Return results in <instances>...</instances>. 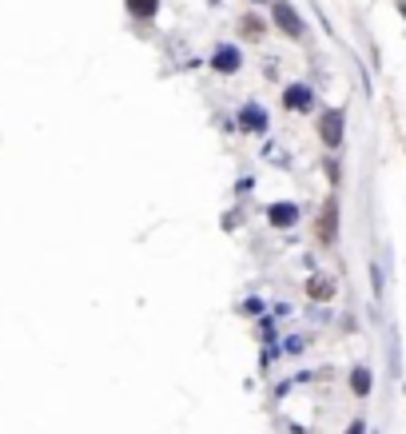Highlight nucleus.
<instances>
[{
    "label": "nucleus",
    "mask_w": 406,
    "mask_h": 434,
    "mask_svg": "<svg viewBox=\"0 0 406 434\" xmlns=\"http://www.w3.org/2000/svg\"><path fill=\"white\" fill-rule=\"evenodd\" d=\"M283 104L291 112H311L315 108V92L307 88V84H291V88L283 92Z\"/></svg>",
    "instance_id": "423d86ee"
},
{
    "label": "nucleus",
    "mask_w": 406,
    "mask_h": 434,
    "mask_svg": "<svg viewBox=\"0 0 406 434\" xmlns=\"http://www.w3.org/2000/svg\"><path fill=\"white\" fill-rule=\"evenodd\" d=\"M239 64H243V52L235 48V44H219V48L212 52V68H215V72H224V76L239 72Z\"/></svg>",
    "instance_id": "20e7f679"
},
{
    "label": "nucleus",
    "mask_w": 406,
    "mask_h": 434,
    "mask_svg": "<svg viewBox=\"0 0 406 434\" xmlns=\"http://www.w3.org/2000/svg\"><path fill=\"white\" fill-rule=\"evenodd\" d=\"M239 32H243L247 40H259V36H263V21H259V16H243V21H239Z\"/></svg>",
    "instance_id": "9b49d317"
},
{
    "label": "nucleus",
    "mask_w": 406,
    "mask_h": 434,
    "mask_svg": "<svg viewBox=\"0 0 406 434\" xmlns=\"http://www.w3.org/2000/svg\"><path fill=\"white\" fill-rule=\"evenodd\" d=\"M212 4H215V0H212Z\"/></svg>",
    "instance_id": "4468645a"
},
{
    "label": "nucleus",
    "mask_w": 406,
    "mask_h": 434,
    "mask_svg": "<svg viewBox=\"0 0 406 434\" xmlns=\"http://www.w3.org/2000/svg\"><path fill=\"white\" fill-rule=\"evenodd\" d=\"M239 128L251 131V136H263L267 131V112L259 108V104H243V108H239Z\"/></svg>",
    "instance_id": "39448f33"
},
{
    "label": "nucleus",
    "mask_w": 406,
    "mask_h": 434,
    "mask_svg": "<svg viewBox=\"0 0 406 434\" xmlns=\"http://www.w3.org/2000/svg\"><path fill=\"white\" fill-rule=\"evenodd\" d=\"M271 21H275V28L283 32V36H291V40H303L307 24H303V16L295 12V4H291V0H275Z\"/></svg>",
    "instance_id": "f03ea898"
},
{
    "label": "nucleus",
    "mask_w": 406,
    "mask_h": 434,
    "mask_svg": "<svg viewBox=\"0 0 406 434\" xmlns=\"http://www.w3.org/2000/svg\"><path fill=\"white\" fill-rule=\"evenodd\" d=\"M346 434H366V423H363V418H355V423L346 426Z\"/></svg>",
    "instance_id": "f8f14e48"
},
{
    "label": "nucleus",
    "mask_w": 406,
    "mask_h": 434,
    "mask_svg": "<svg viewBox=\"0 0 406 434\" xmlns=\"http://www.w3.org/2000/svg\"><path fill=\"white\" fill-rule=\"evenodd\" d=\"M351 391H355L358 398L371 394V367H355V371H351Z\"/></svg>",
    "instance_id": "1a4fd4ad"
},
{
    "label": "nucleus",
    "mask_w": 406,
    "mask_h": 434,
    "mask_svg": "<svg viewBox=\"0 0 406 434\" xmlns=\"http://www.w3.org/2000/svg\"><path fill=\"white\" fill-rule=\"evenodd\" d=\"M307 295H311V299H319V303H327V299L335 295V283L319 275V279H311V283H307Z\"/></svg>",
    "instance_id": "9d476101"
},
{
    "label": "nucleus",
    "mask_w": 406,
    "mask_h": 434,
    "mask_svg": "<svg viewBox=\"0 0 406 434\" xmlns=\"http://www.w3.org/2000/svg\"><path fill=\"white\" fill-rule=\"evenodd\" d=\"M319 140H323V148H331V152H339L346 140V116L339 108H327L323 116H319Z\"/></svg>",
    "instance_id": "f257e3e1"
},
{
    "label": "nucleus",
    "mask_w": 406,
    "mask_h": 434,
    "mask_svg": "<svg viewBox=\"0 0 406 434\" xmlns=\"http://www.w3.org/2000/svg\"><path fill=\"white\" fill-rule=\"evenodd\" d=\"M128 12H132L136 21H152L155 12H160V0H124Z\"/></svg>",
    "instance_id": "6e6552de"
},
{
    "label": "nucleus",
    "mask_w": 406,
    "mask_h": 434,
    "mask_svg": "<svg viewBox=\"0 0 406 434\" xmlns=\"http://www.w3.org/2000/svg\"><path fill=\"white\" fill-rule=\"evenodd\" d=\"M267 223H271V227H295V223H299V207H295V203H271V207H267Z\"/></svg>",
    "instance_id": "0eeeda50"
},
{
    "label": "nucleus",
    "mask_w": 406,
    "mask_h": 434,
    "mask_svg": "<svg viewBox=\"0 0 406 434\" xmlns=\"http://www.w3.org/2000/svg\"><path fill=\"white\" fill-rule=\"evenodd\" d=\"M251 4H267V0H251Z\"/></svg>",
    "instance_id": "ddd939ff"
},
{
    "label": "nucleus",
    "mask_w": 406,
    "mask_h": 434,
    "mask_svg": "<svg viewBox=\"0 0 406 434\" xmlns=\"http://www.w3.org/2000/svg\"><path fill=\"white\" fill-rule=\"evenodd\" d=\"M315 235H319V243H323V247H335V243H339V200H335V195L323 203Z\"/></svg>",
    "instance_id": "7ed1b4c3"
}]
</instances>
